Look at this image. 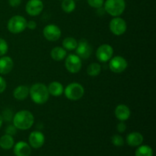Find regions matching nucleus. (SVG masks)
<instances>
[{
  "mask_svg": "<svg viewBox=\"0 0 156 156\" xmlns=\"http://www.w3.org/2000/svg\"><path fill=\"white\" fill-rule=\"evenodd\" d=\"M13 125L17 129L26 130L33 126L34 117L28 111H18L13 117Z\"/></svg>",
  "mask_w": 156,
  "mask_h": 156,
  "instance_id": "f257e3e1",
  "label": "nucleus"
},
{
  "mask_svg": "<svg viewBox=\"0 0 156 156\" xmlns=\"http://www.w3.org/2000/svg\"><path fill=\"white\" fill-rule=\"evenodd\" d=\"M29 94L32 101L37 105H44L48 101L49 94L47 87L43 83H36L29 89Z\"/></svg>",
  "mask_w": 156,
  "mask_h": 156,
  "instance_id": "f03ea898",
  "label": "nucleus"
},
{
  "mask_svg": "<svg viewBox=\"0 0 156 156\" xmlns=\"http://www.w3.org/2000/svg\"><path fill=\"white\" fill-rule=\"evenodd\" d=\"M105 12L114 17H118L123 14L126 9L125 0H106L104 3Z\"/></svg>",
  "mask_w": 156,
  "mask_h": 156,
  "instance_id": "7ed1b4c3",
  "label": "nucleus"
},
{
  "mask_svg": "<svg viewBox=\"0 0 156 156\" xmlns=\"http://www.w3.org/2000/svg\"><path fill=\"white\" fill-rule=\"evenodd\" d=\"M27 20L21 15H15L8 22V30L12 34H19L27 27Z\"/></svg>",
  "mask_w": 156,
  "mask_h": 156,
  "instance_id": "20e7f679",
  "label": "nucleus"
},
{
  "mask_svg": "<svg viewBox=\"0 0 156 156\" xmlns=\"http://www.w3.org/2000/svg\"><path fill=\"white\" fill-rule=\"evenodd\" d=\"M65 96L71 101H77L82 98L85 93V89L81 84L73 82L66 86L64 90Z\"/></svg>",
  "mask_w": 156,
  "mask_h": 156,
  "instance_id": "39448f33",
  "label": "nucleus"
},
{
  "mask_svg": "<svg viewBox=\"0 0 156 156\" xmlns=\"http://www.w3.org/2000/svg\"><path fill=\"white\" fill-rule=\"evenodd\" d=\"M92 51V47L87 40L81 39L79 42H78L77 47L76 48V55L80 59H87L91 56Z\"/></svg>",
  "mask_w": 156,
  "mask_h": 156,
  "instance_id": "423d86ee",
  "label": "nucleus"
},
{
  "mask_svg": "<svg viewBox=\"0 0 156 156\" xmlns=\"http://www.w3.org/2000/svg\"><path fill=\"white\" fill-rule=\"evenodd\" d=\"M126 28H127V25H126V21L120 17H115L111 19L110 22V30L114 34L117 36L123 34L126 32Z\"/></svg>",
  "mask_w": 156,
  "mask_h": 156,
  "instance_id": "0eeeda50",
  "label": "nucleus"
},
{
  "mask_svg": "<svg viewBox=\"0 0 156 156\" xmlns=\"http://www.w3.org/2000/svg\"><path fill=\"white\" fill-rule=\"evenodd\" d=\"M127 61L120 56H116L110 59V69L114 73H121L127 68Z\"/></svg>",
  "mask_w": 156,
  "mask_h": 156,
  "instance_id": "6e6552de",
  "label": "nucleus"
},
{
  "mask_svg": "<svg viewBox=\"0 0 156 156\" xmlns=\"http://www.w3.org/2000/svg\"><path fill=\"white\" fill-rule=\"evenodd\" d=\"M65 66L69 73H78L82 69V60L77 55L70 54L66 59Z\"/></svg>",
  "mask_w": 156,
  "mask_h": 156,
  "instance_id": "1a4fd4ad",
  "label": "nucleus"
},
{
  "mask_svg": "<svg viewBox=\"0 0 156 156\" xmlns=\"http://www.w3.org/2000/svg\"><path fill=\"white\" fill-rule=\"evenodd\" d=\"M114 54L113 47L109 44H102L98 48L96 52L97 59L101 62H106L112 58Z\"/></svg>",
  "mask_w": 156,
  "mask_h": 156,
  "instance_id": "9d476101",
  "label": "nucleus"
},
{
  "mask_svg": "<svg viewBox=\"0 0 156 156\" xmlns=\"http://www.w3.org/2000/svg\"><path fill=\"white\" fill-rule=\"evenodd\" d=\"M44 36L47 41H56L61 37V30L58 26L55 24H48L43 30Z\"/></svg>",
  "mask_w": 156,
  "mask_h": 156,
  "instance_id": "9b49d317",
  "label": "nucleus"
},
{
  "mask_svg": "<svg viewBox=\"0 0 156 156\" xmlns=\"http://www.w3.org/2000/svg\"><path fill=\"white\" fill-rule=\"evenodd\" d=\"M44 9V3L41 0H29L25 6L26 12L30 16H37Z\"/></svg>",
  "mask_w": 156,
  "mask_h": 156,
  "instance_id": "f8f14e48",
  "label": "nucleus"
},
{
  "mask_svg": "<svg viewBox=\"0 0 156 156\" xmlns=\"http://www.w3.org/2000/svg\"><path fill=\"white\" fill-rule=\"evenodd\" d=\"M45 142L44 135L40 131H34L29 136V144L34 149H40Z\"/></svg>",
  "mask_w": 156,
  "mask_h": 156,
  "instance_id": "ddd939ff",
  "label": "nucleus"
},
{
  "mask_svg": "<svg viewBox=\"0 0 156 156\" xmlns=\"http://www.w3.org/2000/svg\"><path fill=\"white\" fill-rule=\"evenodd\" d=\"M30 152V146L25 142L20 141L14 146V154L16 156H29Z\"/></svg>",
  "mask_w": 156,
  "mask_h": 156,
  "instance_id": "4468645a",
  "label": "nucleus"
},
{
  "mask_svg": "<svg viewBox=\"0 0 156 156\" xmlns=\"http://www.w3.org/2000/svg\"><path fill=\"white\" fill-rule=\"evenodd\" d=\"M116 117L120 121H126L130 117V110L126 105H120L117 106L114 111Z\"/></svg>",
  "mask_w": 156,
  "mask_h": 156,
  "instance_id": "2eb2a0df",
  "label": "nucleus"
},
{
  "mask_svg": "<svg viewBox=\"0 0 156 156\" xmlns=\"http://www.w3.org/2000/svg\"><path fill=\"white\" fill-rule=\"evenodd\" d=\"M143 136L140 133L138 132H133L128 134L126 136V143L129 146L132 147H138L143 143Z\"/></svg>",
  "mask_w": 156,
  "mask_h": 156,
  "instance_id": "dca6fc26",
  "label": "nucleus"
},
{
  "mask_svg": "<svg viewBox=\"0 0 156 156\" xmlns=\"http://www.w3.org/2000/svg\"><path fill=\"white\" fill-rule=\"evenodd\" d=\"M13 61L9 56H2L0 58V74H9L13 69Z\"/></svg>",
  "mask_w": 156,
  "mask_h": 156,
  "instance_id": "f3484780",
  "label": "nucleus"
},
{
  "mask_svg": "<svg viewBox=\"0 0 156 156\" xmlns=\"http://www.w3.org/2000/svg\"><path fill=\"white\" fill-rule=\"evenodd\" d=\"M29 89L26 85H20L18 86L13 91V96L15 99L19 101L24 100L27 98L29 94Z\"/></svg>",
  "mask_w": 156,
  "mask_h": 156,
  "instance_id": "a211bd4d",
  "label": "nucleus"
},
{
  "mask_svg": "<svg viewBox=\"0 0 156 156\" xmlns=\"http://www.w3.org/2000/svg\"><path fill=\"white\" fill-rule=\"evenodd\" d=\"M49 91V94L54 97L60 96L63 93L64 88L62 84L59 82H53L49 85L47 88Z\"/></svg>",
  "mask_w": 156,
  "mask_h": 156,
  "instance_id": "6ab92c4d",
  "label": "nucleus"
},
{
  "mask_svg": "<svg viewBox=\"0 0 156 156\" xmlns=\"http://www.w3.org/2000/svg\"><path fill=\"white\" fill-rule=\"evenodd\" d=\"M50 56L55 61H61L66 56V51L63 47H56L50 51Z\"/></svg>",
  "mask_w": 156,
  "mask_h": 156,
  "instance_id": "aec40b11",
  "label": "nucleus"
},
{
  "mask_svg": "<svg viewBox=\"0 0 156 156\" xmlns=\"http://www.w3.org/2000/svg\"><path fill=\"white\" fill-rule=\"evenodd\" d=\"M14 146V139L12 136L5 134L0 138V147L5 150L12 149Z\"/></svg>",
  "mask_w": 156,
  "mask_h": 156,
  "instance_id": "412c9836",
  "label": "nucleus"
},
{
  "mask_svg": "<svg viewBox=\"0 0 156 156\" xmlns=\"http://www.w3.org/2000/svg\"><path fill=\"white\" fill-rule=\"evenodd\" d=\"M136 156H152L153 155V150L150 146L147 145L141 146L140 145L135 152Z\"/></svg>",
  "mask_w": 156,
  "mask_h": 156,
  "instance_id": "4be33fe9",
  "label": "nucleus"
},
{
  "mask_svg": "<svg viewBox=\"0 0 156 156\" xmlns=\"http://www.w3.org/2000/svg\"><path fill=\"white\" fill-rule=\"evenodd\" d=\"M78 42L75 38L73 37H69L65 38L62 41V47H63L65 50H76V48L77 47Z\"/></svg>",
  "mask_w": 156,
  "mask_h": 156,
  "instance_id": "5701e85b",
  "label": "nucleus"
},
{
  "mask_svg": "<svg viewBox=\"0 0 156 156\" xmlns=\"http://www.w3.org/2000/svg\"><path fill=\"white\" fill-rule=\"evenodd\" d=\"M101 72V66L100 64L97 63V62H93V63L90 64L87 68V73L88 76H92V77L98 76Z\"/></svg>",
  "mask_w": 156,
  "mask_h": 156,
  "instance_id": "b1692460",
  "label": "nucleus"
},
{
  "mask_svg": "<svg viewBox=\"0 0 156 156\" xmlns=\"http://www.w3.org/2000/svg\"><path fill=\"white\" fill-rule=\"evenodd\" d=\"M62 9L66 13H71L76 9V2L74 0H63L62 1Z\"/></svg>",
  "mask_w": 156,
  "mask_h": 156,
  "instance_id": "393cba45",
  "label": "nucleus"
},
{
  "mask_svg": "<svg viewBox=\"0 0 156 156\" xmlns=\"http://www.w3.org/2000/svg\"><path fill=\"white\" fill-rule=\"evenodd\" d=\"M111 143L114 146H117V147H120L124 145V140L123 137L120 135H114L111 137Z\"/></svg>",
  "mask_w": 156,
  "mask_h": 156,
  "instance_id": "a878e982",
  "label": "nucleus"
},
{
  "mask_svg": "<svg viewBox=\"0 0 156 156\" xmlns=\"http://www.w3.org/2000/svg\"><path fill=\"white\" fill-rule=\"evenodd\" d=\"M9 50L8 44L4 39L0 38V56H2L5 54Z\"/></svg>",
  "mask_w": 156,
  "mask_h": 156,
  "instance_id": "bb28decb",
  "label": "nucleus"
},
{
  "mask_svg": "<svg viewBox=\"0 0 156 156\" xmlns=\"http://www.w3.org/2000/svg\"><path fill=\"white\" fill-rule=\"evenodd\" d=\"M88 3L91 7L99 9L104 5L105 0H88Z\"/></svg>",
  "mask_w": 156,
  "mask_h": 156,
  "instance_id": "cd10ccee",
  "label": "nucleus"
},
{
  "mask_svg": "<svg viewBox=\"0 0 156 156\" xmlns=\"http://www.w3.org/2000/svg\"><path fill=\"white\" fill-rule=\"evenodd\" d=\"M2 117L3 120L9 122L13 119V113H12L11 110L6 109L2 112Z\"/></svg>",
  "mask_w": 156,
  "mask_h": 156,
  "instance_id": "c85d7f7f",
  "label": "nucleus"
},
{
  "mask_svg": "<svg viewBox=\"0 0 156 156\" xmlns=\"http://www.w3.org/2000/svg\"><path fill=\"white\" fill-rule=\"evenodd\" d=\"M6 134H9V135L14 136L17 133V128L15 127L14 125H9V126H7L5 129Z\"/></svg>",
  "mask_w": 156,
  "mask_h": 156,
  "instance_id": "c756f323",
  "label": "nucleus"
},
{
  "mask_svg": "<svg viewBox=\"0 0 156 156\" xmlns=\"http://www.w3.org/2000/svg\"><path fill=\"white\" fill-rule=\"evenodd\" d=\"M117 129L119 133H124L126 129V125L124 123V121H120L117 124Z\"/></svg>",
  "mask_w": 156,
  "mask_h": 156,
  "instance_id": "7c9ffc66",
  "label": "nucleus"
},
{
  "mask_svg": "<svg viewBox=\"0 0 156 156\" xmlns=\"http://www.w3.org/2000/svg\"><path fill=\"white\" fill-rule=\"evenodd\" d=\"M6 88V82L2 76H0V93H2Z\"/></svg>",
  "mask_w": 156,
  "mask_h": 156,
  "instance_id": "2f4dec72",
  "label": "nucleus"
},
{
  "mask_svg": "<svg viewBox=\"0 0 156 156\" xmlns=\"http://www.w3.org/2000/svg\"><path fill=\"white\" fill-rule=\"evenodd\" d=\"M9 3L12 7H18L21 5V0H9Z\"/></svg>",
  "mask_w": 156,
  "mask_h": 156,
  "instance_id": "473e14b6",
  "label": "nucleus"
},
{
  "mask_svg": "<svg viewBox=\"0 0 156 156\" xmlns=\"http://www.w3.org/2000/svg\"><path fill=\"white\" fill-rule=\"evenodd\" d=\"M27 27L29 29H30V30H34L37 27V23L34 21H32V20L31 21H29L27 23Z\"/></svg>",
  "mask_w": 156,
  "mask_h": 156,
  "instance_id": "72a5a7b5",
  "label": "nucleus"
},
{
  "mask_svg": "<svg viewBox=\"0 0 156 156\" xmlns=\"http://www.w3.org/2000/svg\"><path fill=\"white\" fill-rule=\"evenodd\" d=\"M3 118L2 117V115H0V128L2 127V123H3Z\"/></svg>",
  "mask_w": 156,
  "mask_h": 156,
  "instance_id": "f704fd0d",
  "label": "nucleus"
},
{
  "mask_svg": "<svg viewBox=\"0 0 156 156\" xmlns=\"http://www.w3.org/2000/svg\"><path fill=\"white\" fill-rule=\"evenodd\" d=\"M60 1H63V0H60Z\"/></svg>",
  "mask_w": 156,
  "mask_h": 156,
  "instance_id": "c9c22d12",
  "label": "nucleus"
}]
</instances>
